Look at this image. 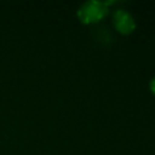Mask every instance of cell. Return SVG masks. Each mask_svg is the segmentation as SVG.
<instances>
[{
    "label": "cell",
    "instance_id": "cell-1",
    "mask_svg": "<svg viewBox=\"0 0 155 155\" xmlns=\"http://www.w3.org/2000/svg\"><path fill=\"white\" fill-rule=\"evenodd\" d=\"M108 2H101V1H87L85 2L80 10H79V17L84 23H92L97 22L101 18H103L108 11L107 8Z\"/></svg>",
    "mask_w": 155,
    "mask_h": 155
},
{
    "label": "cell",
    "instance_id": "cell-2",
    "mask_svg": "<svg viewBox=\"0 0 155 155\" xmlns=\"http://www.w3.org/2000/svg\"><path fill=\"white\" fill-rule=\"evenodd\" d=\"M114 24L116 29L124 34L131 33L136 27L133 17L125 10H116L114 12Z\"/></svg>",
    "mask_w": 155,
    "mask_h": 155
},
{
    "label": "cell",
    "instance_id": "cell-3",
    "mask_svg": "<svg viewBox=\"0 0 155 155\" xmlns=\"http://www.w3.org/2000/svg\"><path fill=\"white\" fill-rule=\"evenodd\" d=\"M150 88H151V91L155 93V78L150 81Z\"/></svg>",
    "mask_w": 155,
    "mask_h": 155
}]
</instances>
